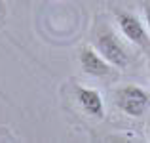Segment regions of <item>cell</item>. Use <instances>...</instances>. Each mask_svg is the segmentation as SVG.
I'll return each mask as SVG.
<instances>
[{"label":"cell","mask_w":150,"mask_h":143,"mask_svg":"<svg viewBox=\"0 0 150 143\" xmlns=\"http://www.w3.org/2000/svg\"><path fill=\"white\" fill-rule=\"evenodd\" d=\"M76 97L80 101L82 109L91 117L101 118L105 114V105H103V97L97 90L93 88H86V86H78L76 88Z\"/></svg>","instance_id":"cell-5"},{"label":"cell","mask_w":150,"mask_h":143,"mask_svg":"<svg viewBox=\"0 0 150 143\" xmlns=\"http://www.w3.org/2000/svg\"><path fill=\"white\" fill-rule=\"evenodd\" d=\"M97 50L110 65L118 67V69H125L129 63L127 51L122 46V42L114 36L112 33H103L97 38Z\"/></svg>","instance_id":"cell-2"},{"label":"cell","mask_w":150,"mask_h":143,"mask_svg":"<svg viewBox=\"0 0 150 143\" xmlns=\"http://www.w3.org/2000/svg\"><path fill=\"white\" fill-rule=\"evenodd\" d=\"M118 19V25H120V31L124 33V36L127 40H131L133 44L137 46H143V48H148V34L144 31L143 23L135 17L133 14H127V11H120L116 15Z\"/></svg>","instance_id":"cell-3"},{"label":"cell","mask_w":150,"mask_h":143,"mask_svg":"<svg viewBox=\"0 0 150 143\" xmlns=\"http://www.w3.org/2000/svg\"><path fill=\"white\" fill-rule=\"evenodd\" d=\"M116 105L129 117H141L150 107V94L139 86H124L116 92Z\"/></svg>","instance_id":"cell-1"},{"label":"cell","mask_w":150,"mask_h":143,"mask_svg":"<svg viewBox=\"0 0 150 143\" xmlns=\"http://www.w3.org/2000/svg\"><path fill=\"white\" fill-rule=\"evenodd\" d=\"M144 17H146L148 29H150V4H146V6H144Z\"/></svg>","instance_id":"cell-6"},{"label":"cell","mask_w":150,"mask_h":143,"mask_svg":"<svg viewBox=\"0 0 150 143\" xmlns=\"http://www.w3.org/2000/svg\"><path fill=\"white\" fill-rule=\"evenodd\" d=\"M80 65L91 77H106L110 73V63L105 57L95 51L91 46H84L80 51Z\"/></svg>","instance_id":"cell-4"},{"label":"cell","mask_w":150,"mask_h":143,"mask_svg":"<svg viewBox=\"0 0 150 143\" xmlns=\"http://www.w3.org/2000/svg\"><path fill=\"white\" fill-rule=\"evenodd\" d=\"M148 73H150V61H148Z\"/></svg>","instance_id":"cell-7"}]
</instances>
